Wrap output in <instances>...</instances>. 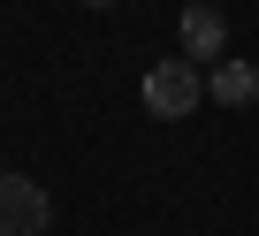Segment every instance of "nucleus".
I'll return each mask as SVG.
<instances>
[{"mask_svg":"<svg viewBox=\"0 0 259 236\" xmlns=\"http://www.w3.org/2000/svg\"><path fill=\"white\" fill-rule=\"evenodd\" d=\"M176 31H183V61H221V46H229V16L213 0H191Z\"/></svg>","mask_w":259,"mask_h":236,"instance_id":"3","label":"nucleus"},{"mask_svg":"<svg viewBox=\"0 0 259 236\" xmlns=\"http://www.w3.org/2000/svg\"><path fill=\"white\" fill-rule=\"evenodd\" d=\"M206 91H213L221 107H251V99H259V69H251V61H221Z\"/></svg>","mask_w":259,"mask_h":236,"instance_id":"4","label":"nucleus"},{"mask_svg":"<svg viewBox=\"0 0 259 236\" xmlns=\"http://www.w3.org/2000/svg\"><path fill=\"white\" fill-rule=\"evenodd\" d=\"M84 8H114V0H84Z\"/></svg>","mask_w":259,"mask_h":236,"instance_id":"5","label":"nucleus"},{"mask_svg":"<svg viewBox=\"0 0 259 236\" xmlns=\"http://www.w3.org/2000/svg\"><path fill=\"white\" fill-rule=\"evenodd\" d=\"M198 99H206L198 61H153L145 69V114H153V122H191Z\"/></svg>","mask_w":259,"mask_h":236,"instance_id":"1","label":"nucleus"},{"mask_svg":"<svg viewBox=\"0 0 259 236\" xmlns=\"http://www.w3.org/2000/svg\"><path fill=\"white\" fill-rule=\"evenodd\" d=\"M46 221H54V198L31 175H8V168H0V236H46Z\"/></svg>","mask_w":259,"mask_h":236,"instance_id":"2","label":"nucleus"}]
</instances>
